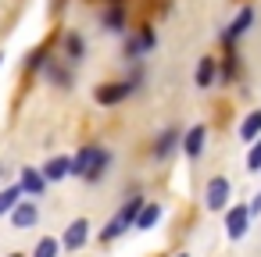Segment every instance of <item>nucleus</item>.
<instances>
[{"label": "nucleus", "mask_w": 261, "mask_h": 257, "mask_svg": "<svg viewBox=\"0 0 261 257\" xmlns=\"http://www.w3.org/2000/svg\"><path fill=\"white\" fill-rule=\"evenodd\" d=\"M111 168H115V154L108 147H100V143H83L79 154L72 157V175L83 179V182H90V186L104 182Z\"/></svg>", "instance_id": "1"}, {"label": "nucleus", "mask_w": 261, "mask_h": 257, "mask_svg": "<svg viewBox=\"0 0 261 257\" xmlns=\"http://www.w3.org/2000/svg\"><path fill=\"white\" fill-rule=\"evenodd\" d=\"M143 193H133V196H125L122 204H118V211L104 221V229H100V239L104 243H115V239H122L129 229H133V221H136V211L143 207Z\"/></svg>", "instance_id": "2"}, {"label": "nucleus", "mask_w": 261, "mask_h": 257, "mask_svg": "<svg viewBox=\"0 0 261 257\" xmlns=\"http://www.w3.org/2000/svg\"><path fill=\"white\" fill-rule=\"evenodd\" d=\"M229 200H232V182H229V175L207 179V186H204V207L218 214V211L229 207Z\"/></svg>", "instance_id": "3"}, {"label": "nucleus", "mask_w": 261, "mask_h": 257, "mask_svg": "<svg viewBox=\"0 0 261 257\" xmlns=\"http://www.w3.org/2000/svg\"><path fill=\"white\" fill-rule=\"evenodd\" d=\"M136 93V86L129 82V79H118V82H100L97 90H93V100L100 104V107H118L125 97H133Z\"/></svg>", "instance_id": "4"}, {"label": "nucleus", "mask_w": 261, "mask_h": 257, "mask_svg": "<svg viewBox=\"0 0 261 257\" xmlns=\"http://www.w3.org/2000/svg\"><path fill=\"white\" fill-rule=\"evenodd\" d=\"M222 214H225V236H229L232 243L243 239L247 229H250V221H254V218H250V207H247V204H229Z\"/></svg>", "instance_id": "5"}, {"label": "nucleus", "mask_w": 261, "mask_h": 257, "mask_svg": "<svg viewBox=\"0 0 261 257\" xmlns=\"http://www.w3.org/2000/svg\"><path fill=\"white\" fill-rule=\"evenodd\" d=\"M90 236H93V225H90V218H72L68 225H65V232H61V250H83L86 243H90Z\"/></svg>", "instance_id": "6"}, {"label": "nucleus", "mask_w": 261, "mask_h": 257, "mask_svg": "<svg viewBox=\"0 0 261 257\" xmlns=\"http://www.w3.org/2000/svg\"><path fill=\"white\" fill-rule=\"evenodd\" d=\"M72 68H75L72 61L47 58V65H43V75H47V82H50V86H58V90H72V86H75V72H72Z\"/></svg>", "instance_id": "7"}, {"label": "nucleus", "mask_w": 261, "mask_h": 257, "mask_svg": "<svg viewBox=\"0 0 261 257\" xmlns=\"http://www.w3.org/2000/svg\"><path fill=\"white\" fill-rule=\"evenodd\" d=\"M8 218H11V225H15L18 232H29V229H36V225H40V207H36V200H33V196H22Z\"/></svg>", "instance_id": "8"}, {"label": "nucleus", "mask_w": 261, "mask_h": 257, "mask_svg": "<svg viewBox=\"0 0 261 257\" xmlns=\"http://www.w3.org/2000/svg\"><path fill=\"white\" fill-rule=\"evenodd\" d=\"M254 18H257V15H254V8H240V15H236V18L225 25V33H222V43H225V47H236V40H243V36L250 33Z\"/></svg>", "instance_id": "9"}, {"label": "nucleus", "mask_w": 261, "mask_h": 257, "mask_svg": "<svg viewBox=\"0 0 261 257\" xmlns=\"http://www.w3.org/2000/svg\"><path fill=\"white\" fill-rule=\"evenodd\" d=\"M179 147H182V132H179L175 125H168V129H161V132H158V139H154L150 154H154V161H168Z\"/></svg>", "instance_id": "10"}, {"label": "nucleus", "mask_w": 261, "mask_h": 257, "mask_svg": "<svg viewBox=\"0 0 261 257\" xmlns=\"http://www.w3.org/2000/svg\"><path fill=\"white\" fill-rule=\"evenodd\" d=\"M18 186H22V193H25V196L40 200V196L47 193V186H50V182H47L43 168H29V164H25V168L18 172Z\"/></svg>", "instance_id": "11"}, {"label": "nucleus", "mask_w": 261, "mask_h": 257, "mask_svg": "<svg viewBox=\"0 0 261 257\" xmlns=\"http://www.w3.org/2000/svg\"><path fill=\"white\" fill-rule=\"evenodd\" d=\"M204 147H207V125H193V129H186L182 132V154L190 157V161H197L200 154H204Z\"/></svg>", "instance_id": "12"}, {"label": "nucleus", "mask_w": 261, "mask_h": 257, "mask_svg": "<svg viewBox=\"0 0 261 257\" xmlns=\"http://www.w3.org/2000/svg\"><path fill=\"white\" fill-rule=\"evenodd\" d=\"M165 218V207L158 204V200H143V207L136 211V221H133V229L136 232H150V229H158V221Z\"/></svg>", "instance_id": "13"}, {"label": "nucleus", "mask_w": 261, "mask_h": 257, "mask_svg": "<svg viewBox=\"0 0 261 257\" xmlns=\"http://www.w3.org/2000/svg\"><path fill=\"white\" fill-rule=\"evenodd\" d=\"M125 25H129V15H125V8H122V4H108V8L100 11V29H104V33L122 36V33H125Z\"/></svg>", "instance_id": "14"}, {"label": "nucleus", "mask_w": 261, "mask_h": 257, "mask_svg": "<svg viewBox=\"0 0 261 257\" xmlns=\"http://www.w3.org/2000/svg\"><path fill=\"white\" fill-rule=\"evenodd\" d=\"M61 58L72 61V65H83L86 61V40L79 33H65L61 36Z\"/></svg>", "instance_id": "15"}, {"label": "nucleus", "mask_w": 261, "mask_h": 257, "mask_svg": "<svg viewBox=\"0 0 261 257\" xmlns=\"http://www.w3.org/2000/svg\"><path fill=\"white\" fill-rule=\"evenodd\" d=\"M215 79H218V58H211V54H204V58L197 61V72H193V82H197L200 90H211V86H215Z\"/></svg>", "instance_id": "16"}, {"label": "nucleus", "mask_w": 261, "mask_h": 257, "mask_svg": "<svg viewBox=\"0 0 261 257\" xmlns=\"http://www.w3.org/2000/svg\"><path fill=\"white\" fill-rule=\"evenodd\" d=\"M43 175H47V182H65V179H72V157H68V154L50 157V161L43 164Z\"/></svg>", "instance_id": "17"}, {"label": "nucleus", "mask_w": 261, "mask_h": 257, "mask_svg": "<svg viewBox=\"0 0 261 257\" xmlns=\"http://www.w3.org/2000/svg\"><path fill=\"white\" fill-rule=\"evenodd\" d=\"M218 79L225 82V86H232L236 79H240V54L229 47L225 50V58H222V65H218Z\"/></svg>", "instance_id": "18"}, {"label": "nucleus", "mask_w": 261, "mask_h": 257, "mask_svg": "<svg viewBox=\"0 0 261 257\" xmlns=\"http://www.w3.org/2000/svg\"><path fill=\"white\" fill-rule=\"evenodd\" d=\"M261 136V111H250V115H243V122H240V139L243 143H254Z\"/></svg>", "instance_id": "19"}, {"label": "nucleus", "mask_w": 261, "mask_h": 257, "mask_svg": "<svg viewBox=\"0 0 261 257\" xmlns=\"http://www.w3.org/2000/svg\"><path fill=\"white\" fill-rule=\"evenodd\" d=\"M25 193H22V186L15 182V186H4V189H0V218H8L11 211H15V204L22 200Z\"/></svg>", "instance_id": "20"}, {"label": "nucleus", "mask_w": 261, "mask_h": 257, "mask_svg": "<svg viewBox=\"0 0 261 257\" xmlns=\"http://www.w3.org/2000/svg\"><path fill=\"white\" fill-rule=\"evenodd\" d=\"M29 257H61V239H58V236H43V239L33 246Z\"/></svg>", "instance_id": "21"}, {"label": "nucleus", "mask_w": 261, "mask_h": 257, "mask_svg": "<svg viewBox=\"0 0 261 257\" xmlns=\"http://www.w3.org/2000/svg\"><path fill=\"white\" fill-rule=\"evenodd\" d=\"M143 43H140V36L133 33V36H125V43H122V58L129 61V65H136V61H143Z\"/></svg>", "instance_id": "22"}, {"label": "nucleus", "mask_w": 261, "mask_h": 257, "mask_svg": "<svg viewBox=\"0 0 261 257\" xmlns=\"http://www.w3.org/2000/svg\"><path fill=\"white\" fill-rule=\"evenodd\" d=\"M43 65H47V47H36V50L25 58V75H33V72H43Z\"/></svg>", "instance_id": "23"}, {"label": "nucleus", "mask_w": 261, "mask_h": 257, "mask_svg": "<svg viewBox=\"0 0 261 257\" xmlns=\"http://www.w3.org/2000/svg\"><path fill=\"white\" fill-rule=\"evenodd\" d=\"M247 172L250 175H257L261 172V136L250 143V150H247Z\"/></svg>", "instance_id": "24"}, {"label": "nucleus", "mask_w": 261, "mask_h": 257, "mask_svg": "<svg viewBox=\"0 0 261 257\" xmlns=\"http://www.w3.org/2000/svg\"><path fill=\"white\" fill-rule=\"evenodd\" d=\"M136 36H140V43H143V50H147V54L158 47V33H154V25H143V29H136Z\"/></svg>", "instance_id": "25"}, {"label": "nucleus", "mask_w": 261, "mask_h": 257, "mask_svg": "<svg viewBox=\"0 0 261 257\" xmlns=\"http://www.w3.org/2000/svg\"><path fill=\"white\" fill-rule=\"evenodd\" d=\"M247 207H250V218H257V214H261V189L250 196V204H247Z\"/></svg>", "instance_id": "26"}, {"label": "nucleus", "mask_w": 261, "mask_h": 257, "mask_svg": "<svg viewBox=\"0 0 261 257\" xmlns=\"http://www.w3.org/2000/svg\"><path fill=\"white\" fill-rule=\"evenodd\" d=\"M4 175H8V168H4V164H0V179H4Z\"/></svg>", "instance_id": "27"}, {"label": "nucleus", "mask_w": 261, "mask_h": 257, "mask_svg": "<svg viewBox=\"0 0 261 257\" xmlns=\"http://www.w3.org/2000/svg\"><path fill=\"white\" fill-rule=\"evenodd\" d=\"M175 257H190V253H186V250H182V253H175Z\"/></svg>", "instance_id": "28"}, {"label": "nucleus", "mask_w": 261, "mask_h": 257, "mask_svg": "<svg viewBox=\"0 0 261 257\" xmlns=\"http://www.w3.org/2000/svg\"><path fill=\"white\" fill-rule=\"evenodd\" d=\"M8 257H25V253H8Z\"/></svg>", "instance_id": "29"}, {"label": "nucleus", "mask_w": 261, "mask_h": 257, "mask_svg": "<svg viewBox=\"0 0 261 257\" xmlns=\"http://www.w3.org/2000/svg\"><path fill=\"white\" fill-rule=\"evenodd\" d=\"M0 65H4V54H0Z\"/></svg>", "instance_id": "30"}]
</instances>
